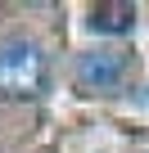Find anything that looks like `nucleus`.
<instances>
[{
	"label": "nucleus",
	"mask_w": 149,
	"mask_h": 153,
	"mask_svg": "<svg viewBox=\"0 0 149 153\" xmlns=\"http://www.w3.org/2000/svg\"><path fill=\"white\" fill-rule=\"evenodd\" d=\"M91 27L95 32H109V36H122L136 27V5H122V0H113V5H95L91 9Z\"/></svg>",
	"instance_id": "3"
},
{
	"label": "nucleus",
	"mask_w": 149,
	"mask_h": 153,
	"mask_svg": "<svg viewBox=\"0 0 149 153\" xmlns=\"http://www.w3.org/2000/svg\"><path fill=\"white\" fill-rule=\"evenodd\" d=\"M45 90V54L32 41H5L0 45V95L32 99Z\"/></svg>",
	"instance_id": "1"
},
{
	"label": "nucleus",
	"mask_w": 149,
	"mask_h": 153,
	"mask_svg": "<svg viewBox=\"0 0 149 153\" xmlns=\"http://www.w3.org/2000/svg\"><path fill=\"white\" fill-rule=\"evenodd\" d=\"M72 76H77V90H86V95L118 90V81L127 76V54H118V50H91V54L77 59Z\"/></svg>",
	"instance_id": "2"
}]
</instances>
